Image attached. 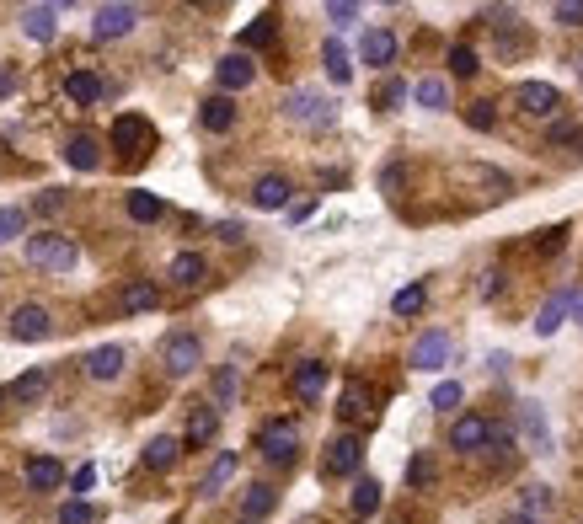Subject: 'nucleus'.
I'll return each instance as SVG.
<instances>
[{
  "mask_svg": "<svg viewBox=\"0 0 583 524\" xmlns=\"http://www.w3.org/2000/svg\"><path fill=\"white\" fill-rule=\"evenodd\" d=\"M22 257L33 262V268H49V273H70L75 262H81V246L70 236H59V230H38V236H27Z\"/></svg>",
  "mask_w": 583,
  "mask_h": 524,
  "instance_id": "1",
  "label": "nucleus"
},
{
  "mask_svg": "<svg viewBox=\"0 0 583 524\" xmlns=\"http://www.w3.org/2000/svg\"><path fill=\"white\" fill-rule=\"evenodd\" d=\"M257 455L268 460V466H295L300 455V423L295 418H268L263 428H257Z\"/></svg>",
  "mask_w": 583,
  "mask_h": 524,
  "instance_id": "2",
  "label": "nucleus"
},
{
  "mask_svg": "<svg viewBox=\"0 0 583 524\" xmlns=\"http://www.w3.org/2000/svg\"><path fill=\"white\" fill-rule=\"evenodd\" d=\"M284 118L289 123H305V129H327V123L337 118V102L321 97V91H311V86H295L284 97Z\"/></svg>",
  "mask_w": 583,
  "mask_h": 524,
  "instance_id": "3",
  "label": "nucleus"
},
{
  "mask_svg": "<svg viewBox=\"0 0 583 524\" xmlns=\"http://www.w3.org/2000/svg\"><path fill=\"white\" fill-rule=\"evenodd\" d=\"M113 150L124 161H145L150 150H156V129H150V118H140V113L113 118Z\"/></svg>",
  "mask_w": 583,
  "mask_h": 524,
  "instance_id": "4",
  "label": "nucleus"
},
{
  "mask_svg": "<svg viewBox=\"0 0 583 524\" xmlns=\"http://www.w3.org/2000/svg\"><path fill=\"white\" fill-rule=\"evenodd\" d=\"M498 418H487V412H460V418L450 423V450L455 455H482L487 439H493Z\"/></svg>",
  "mask_w": 583,
  "mask_h": 524,
  "instance_id": "5",
  "label": "nucleus"
},
{
  "mask_svg": "<svg viewBox=\"0 0 583 524\" xmlns=\"http://www.w3.org/2000/svg\"><path fill=\"white\" fill-rule=\"evenodd\" d=\"M450 359H455V337H450V332H423L418 343L407 348V369H418V375L450 369Z\"/></svg>",
  "mask_w": 583,
  "mask_h": 524,
  "instance_id": "6",
  "label": "nucleus"
},
{
  "mask_svg": "<svg viewBox=\"0 0 583 524\" xmlns=\"http://www.w3.org/2000/svg\"><path fill=\"white\" fill-rule=\"evenodd\" d=\"M161 364H166V375L172 380H188L198 364H204V343H198L193 332H172L161 343Z\"/></svg>",
  "mask_w": 583,
  "mask_h": 524,
  "instance_id": "7",
  "label": "nucleus"
},
{
  "mask_svg": "<svg viewBox=\"0 0 583 524\" xmlns=\"http://www.w3.org/2000/svg\"><path fill=\"white\" fill-rule=\"evenodd\" d=\"M509 102H514L519 113H525V118L535 123V118H557V107H562V91L551 86V81H519Z\"/></svg>",
  "mask_w": 583,
  "mask_h": 524,
  "instance_id": "8",
  "label": "nucleus"
},
{
  "mask_svg": "<svg viewBox=\"0 0 583 524\" xmlns=\"http://www.w3.org/2000/svg\"><path fill=\"white\" fill-rule=\"evenodd\" d=\"M364 466V439L359 434H337L321 455V476H359Z\"/></svg>",
  "mask_w": 583,
  "mask_h": 524,
  "instance_id": "9",
  "label": "nucleus"
},
{
  "mask_svg": "<svg viewBox=\"0 0 583 524\" xmlns=\"http://www.w3.org/2000/svg\"><path fill=\"white\" fill-rule=\"evenodd\" d=\"M6 332L17 337V343H49V337H54V316L43 311V305H17L11 321H6Z\"/></svg>",
  "mask_w": 583,
  "mask_h": 524,
  "instance_id": "10",
  "label": "nucleus"
},
{
  "mask_svg": "<svg viewBox=\"0 0 583 524\" xmlns=\"http://www.w3.org/2000/svg\"><path fill=\"white\" fill-rule=\"evenodd\" d=\"M327 380H332L327 359H300L295 369H289V391H295L305 407H311V402H321V391H327Z\"/></svg>",
  "mask_w": 583,
  "mask_h": 524,
  "instance_id": "11",
  "label": "nucleus"
},
{
  "mask_svg": "<svg viewBox=\"0 0 583 524\" xmlns=\"http://www.w3.org/2000/svg\"><path fill=\"white\" fill-rule=\"evenodd\" d=\"M140 27V6H97L91 11V38H124Z\"/></svg>",
  "mask_w": 583,
  "mask_h": 524,
  "instance_id": "12",
  "label": "nucleus"
},
{
  "mask_svg": "<svg viewBox=\"0 0 583 524\" xmlns=\"http://www.w3.org/2000/svg\"><path fill=\"white\" fill-rule=\"evenodd\" d=\"M551 508H557V492H551L546 482H530V487H519V492H514L509 514L530 519V524H546V519H551Z\"/></svg>",
  "mask_w": 583,
  "mask_h": 524,
  "instance_id": "13",
  "label": "nucleus"
},
{
  "mask_svg": "<svg viewBox=\"0 0 583 524\" xmlns=\"http://www.w3.org/2000/svg\"><path fill=\"white\" fill-rule=\"evenodd\" d=\"M214 81H220V97H236V91H247L257 81V65H252V54H225L220 65H214Z\"/></svg>",
  "mask_w": 583,
  "mask_h": 524,
  "instance_id": "14",
  "label": "nucleus"
},
{
  "mask_svg": "<svg viewBox=\"0 0 583 524\" xmlns=\"http://www.w3.org/2000/svg\"><path fill=\"white\" fill-rule=\"evenodd\" d=\"M396 49H402V43H396L391 27H370V33H364V43H359V65L391 70V65H396Z\"/></svg>",
  "mask_w": 583,
  "mask_h": 524,
  "instance_id": "15",
  "label": "nucleus"
},
{
  "mask_svg": "<svg viewBox=\"0 0 583 524\" xmlns=\"http://www.w3.org/2000/svg\"><path fill=\"white\" fill-rule=\"evenodd\" d=\"M519 439H525V450H530V455H551V450H557V444H551V423H546V412L535 407V402L519 407Z\"/></svg>",
  "mask_w": 583,
  "mask_h": 524,
  "instance_id": "16",
  "label": "nucleus"
},
{
  "mask_svg": "<svg viewBox=\"0 0 583 524\" xmlns=\"http://www.w3.org/2000/svg\"><path fill=\"white\" fill-rule=\"evenodd\" d=\"M124 364H129V353L118 348V343H102V348H91L81 369H86V380H118L124 375Z\"/></svg>",
  "mask_w": 583,
  "mask_h": 524,
  "instance_id": "17",
  "label": "nucleus"
},
{
  "mask_svg": "<svg viewBox=\"0 0 583 524\" xmlns=\"http://www.w3.org/2000/svg\"><path fill=\"white\" fill-rule=\"evenodd\" d=\"M289 193H295V182H289L284 172H268L252 182V209H289Z\"/></svg>",
  "mask_w": 583,
  "mask_h": 524,
  "instance_id": "18",
  "label": "nucleus"
},
{
  "mask_svg": "<svg viewBox=\"0 0 583 524\" xmlns=\"http://www.w3.org/2000/svg\"><path fill=\"white\" fill-rule=\"evenodd\" d=\"M220 439V412L214 407H193L188 412V428H182V450H204V444Z\"/></svg>",
  "mask_w": 583,
  "mask_h": 524,
  "instance_id": "19",
  "label": "nucleus"
},
{
  "mask_svg": "<svg viewBox=\"0 0 583 524\" xmlns=\"http://www.w3.org/2000/svg\"><path fill=\"white\" fill-rule=\"evenodd\" d=\"M198 123H204V134H230L236 129V97H204L198 102Z\"/></svg>",
  "mask_w": 583,
  "mask_h": 524,
  "instance_id": "20",
  "label": "nucleus"
},
{
  "mask_svg": "<svg viewBox=\"0 0 583 524\" xmlns=\"http://www.w3.org/2000/svg\"><path fill=\"white\" fill-rule=\"evenodd\" d=\"M236 466H241V455L236 450H220V455H214V466L204 471V476H198V498H220V492L230 487V476H236Z\"/></svg>",
  "mask_w": 583,
  "mask_h": 524,
  "instance_id": "21",
  "label": "nucleus"
},
{
  "mask_svg": "<svg viewBox=\"0 0 583 524\" xmlns=\"http://www.w3.org/2000/svg\"><path fill=\"white\" fill-rule=\"evenodd\" d=\"M22 482H27V492H59L65 487V466H59L54 455H33L22 471Z\"/></svg>",
  "mask_w": 583,
  "mask_h": 524,
  "instance_id": "22",
  "label": "nucleus"
},
{
  "mask_svg": "<svg viewBox=\"0 0 583 524\" xmlns=\"http://www.w3.org/2000/svg\"><path fill=\"white\" fill-rule=\"evenodd\" d=\"M65 97H70L75 107H97V102L107 97V86H102L97 70H70V75H65Z\"/></svg>",
  "mask_w": 583,
  "mask_h": 524,
  "instance_id": "23",
  "label": "nucleus"
},
{
  "mask_svg": "<svg viewBox=\"0 0 583 524\" xmlns=\"http://www.w3.org/2000/svg\"><path fill=\"white\" fill-rule=\"evenodd\" d=\"M65 161L75 166V172H97V166H102V140H97V134H70V140H65Z\"/></svg>",
  "mask_w": 583,
  "mask_h": 524,
  "instance_id": "24",
  "label": "nucleus"
},
{
  "mask_svg": "<svg viewBox=\"0 0 583 524\" xmlns=\"http://www.w3.org/2000/svg\"><path fill=\"white\" fill-rule=\"evenodd\" d=\"M567 311H573V289L551 295L541 311H535V337H557V332H562V321H567Z\"/></svg>",
  "mask_w": 583,
  "mask_h": 524,
  "instance_id": "25",
  "label": "nucleus"
},
{
  "mask_svg": "<svg viewBox=\"0 0 583 524\" xmlns=\"http://www.w3.org/2000/svg\"><path fill=\"white\" fill-rule=\"evenodd\" d=\"M166 279H172L177 289H198V284L209 279V262L198 257V252H177V257H172V268H166Z\"/></svg>",
  "mask_w": 583,
  "mask_h": 524,
  "instance_id": "26",
  "label": "nucleus"
},
{
  "mask_svg": "<svg viewBox=\"0 0 583 524\" xmlns=\"http://www.w3.org/2000/svg\"><path fill=\"white\" fill-rule=\"evenodd\" d=\"M140 460H145V471H156V476H161V471H172L177 460H182V439H172V434H156V439L145 444V455H140Z\"/></svg>",
  "mask_w": 583,
  "mask_h": 524,
  "instance_id": "27",
  "label": "nucleus"
},
{
  "mask_svg": "<svg viewBox=\"0 0 583 524\" xmlns=\"http://www.w3.org/2000/svg\"><path fill=\"white\" fill-rule=\"evenodd\" d=\"M321 65H327V81H332V86H348V81H354V59H348L343 38H327V43H321Z\"/></svg>",
  "mask_w": 583,
  "mask_h": 524,
  "instance_id": "28",
  "label": "nucleus"
},
{
  "mask_svg": "<svg viewBox=\"0 0 583 524\" xmlns=\"http://www.w3.org/2000/svg\"><path fill=\"white\" fill-rule=\"evenodd\" d=\"M22 33L33 43H49L59 33V6H27L22 11Z\"/></svg>",
  "mask_w": 583,
  "mask_h": 524,
  "instance_id": "29",
  "label": "nucleus"
},
{
  "mask_svg": "<svg viewBox=\"0 0 583 524\" xmlns=\"http://www.w3.org/2000/svg\"><path fill=\"white\" fill-rule=\"evenodd\" d=\"M273 508H279V492H273L268 482H252V487H247V498H241V524H257V519H268Z\"/></svg>",
  "mask_w": 583,
  "mask_h": 524,
  "instance_id": "30",
  "label": "nucleus"
},
{
  "mask_svg": "<svg viewBox=\"0 0 583 524\" xmlns=\"http://www.w3.org/2000/svg\"><path fill=\"white\" fill-rule=\"evenodd\" d=\"M370 385H364V380H348L343 385V402H337V418H343V423H359V418H370Z\"/></svg>",
  "mask_w": 583,
  "mask_h": 524,
  "instance_id": "31",
  "label": "nucleus"
},
{
  "mask_svg": "<svg viewBox=\"0 0 583 524\" xmlns=\"http://www.w3.org/2000/svg\"><path fill=\"white\" fill-rule=\"evenodd\" d=\"M118 305H124V316H145V311H156V305H161V289L150 279H134L124 295H118Z\"/></svg>",
  "mask_w": 583,
  "mask_h": 524,
  "instance_id": "32",
  "label": "nucleus"
},
{
  "mask_svg": "<svg viewBox=\"0 0 583 524\" xmlns=\"http://www.w3.org/2000/svg\"><path fill=\"white\" fill-rule=\"evenodd\" d=\"M273 38H279V11H263V17H257L252 27H241V54H247V49H268V43Z\"/></svg>",
  "mask_w": 583,
  "mask_h": 524,
  "instance_id": "33",
  "label": "nucleus"
},
{
  "mask_svg": "<svg viewBox=\"0 0 583 524\" xmlns=\"http://www.w3.org/2000/svg\"><path fill=\"white\" fill-rule=\"evenodd\" d=\"M124 209H129V220H134V225H156L161 214H166V204H161L156 193H145V188L124 193Z\"/></svg>",
  "mask_w": 583,
  "mask_h": 524,
  "instance_id": "34",
  "label": "nucleus"
},
{
  "mask_svg": "<svg viewBox=\"0 0 583 524\" xmlns=\"http://www.w3.org/2000/svg\"><path fill=\"white\" fill-rule=\"evenodd\" d=\"M412 97H418V107H428V113H444V107H450V81H444V75H423V81L412 86Z\"/></svg>",
  "mask_w": 583,
  "mask_h": 524,
  "instance_id": "35",
  "label": "nucleus"
},
{
  "mask_svg": "<svg viewBox=\"0 0 583 524\" xmlns=\"http://www.w3.org/2000/svg\"><path fill=\"white\" fill-rule=\"evenodd\" d=\"M348 508H354V519L380 514V482L375 476H354V498H348Z\"/></svg>",
  "mask_w": 583,
  "mask_h": 524,
  "instance_id": "36",
  "label": "nucleus"
},
{
  "mask_svg": "<svg viewBox=\"0 0 583 524\" xmlns=\"http://www.w3.org/2000/svg\"><path fill=\"white\" fill-rule=\"evenodd\" d=\"M43 391H49V369H27V375L11 380V391H6V396H11V402H22V407H27V402H38Z\"/></svg>",
  "mask_w": 583,
  "mask_h": 524,
  "instance_id": "37",
  "label": "nucleus"
},
{
  "mask_svg": "<svg viewBox=\"0 0 583 524\" xmlns=\"http://www.w3.org/2000/svg\"><path fill=\"white\" fill-rule=\"evenodd\" d=\"M236 391H241V375H236V364H220L214 369V412H225V407H236Z\"/></svg>",
  "mask_w": 583,
  "mask_h": 524,
  "instance_id": "38",
  "label": "nucleus"
},
{
  "mask_svg": "<svg viewBox=\"0 0 583 524\" xmlns=\"http://www.w3.org/2000/svg\"><path fill=\"white\" fill-rule=\"evenodd\" d=\"M477 70H482L477 49H471V43H450V75H455V81H471Z\"/></svg>",
  "mask_w": 583,
  "mask_h": 524,
  "instance_id": "39",
  "label": "nucleus"
},
{
  "mask_svg": "<svg viewBox=\"0 0 583 524\" xmlns=\"http://www.w3.org/2000/svg\"><path fill=\"white\" fill-rule=\"evenodd\" d=\"M466 129H477V134H487V129H498V107L487 102V97H477V102H466Z\"/></svg>",
  "mask_w": 583,
  "mask_h": 524,
  "instance_id": "40",
  "label": "nucleus"
},
{
  "mask_svg": "<svg viewBox=\"0 0 583 524\" xmlns=\"http://www.w3.org/2000/svg\"><path fill=\"white\" fill-rule=\"evenodd\" d=\"M428 305V289L423 284H407V289H396L391 295V316H418Z\"/></svg>",
  "mask_w": 583,
  "mask_h": 524,
  "instance_id": "41",
  "label": "nucleus"
},
{
  "mask_svg": "<svg viewBox=\"0 0 583 524\" xmlns=\"http://www.w3.org/2000/svg\"><path fill=\"white\" fill-rule=\"evenodd\" d=\"M17 236H27V209L6 204V209H0V246H6V241H17Z\"/></svg>",
  "mask_w": 583,
  "mask_h": 524,
  "instance_id": "42",
  "label": "nucleus"
},
{
  "mask_svg": "<svg viewBox=\"0 0 583 524\" xmlns=\"http://www.w3.org/2000/svg\"><path fill=\"white\" fill-rule=\"evenodd\" d=\"M402 102H407V81H396V75H391V81H380V91H375V107H380V113H396Z\"/></svg>",
  "mask_w": 583,
  "mask_h": 524,
  "instance_id": "43",
  "label": "nucleus"
},
{
  "mask_svg": "<svg viewBox=\"0 0 583 524\" xmlns=\"http://www.w3.org/2000/svg\"><path fill=\"white\" fill-rule=\"evenodd\" d=\"M428 482H434V455L418 450V455L407 460V487H428Z\"/></svg>",
  "mask_w": 583,
  "mask_h": 524,
  "instance_id": "44",
  "label": "nucleus"
},
{
  "mask_svg": "<svg viewBox=\"0 0 583 524\" xmlns=\"http://www.w3.org/2000/svg\"><path fill=\"white\" fill-rule=\"evenodd\" d=\"M59 524H97V508H91L86 498H70L65 508H59Z\"/></svg>",
  "mask_w": 583,
  "mask_h": 524,
  "instance_id": "45",
  "label": "nucleus"
},
{
  "mask_svg": "<svg viewBox=\"0 0 583 524\" xmlns=\"http://www.w3.org/2000/svg\"><path fill=\"white\" fill-rule=\"evenodd\" d=\"M364 17V6H354V0H332V6H327V22L332 27H354Z\"/></svg>",
  "mask_w": 583,
  "mask_h": 524,
  "instance_id": "46",
  "label": "nucleus"
},
{
  "mask_svg": "<svg viewBox=\"0 0 583 524\" xmlns=\"http://www.w3.org/2000/svg\"><path fill=\"white\" fill-rule=\"evenodd\" d=\"M460 396H466V391H460V380H439V385H434V412L460 407Z\"/></svg>",
  "mask_w": 583,
  "mask_h": 524,
  "instance_id": "47",
  "label": "nucleus"
},
{
  "mask_svg": "<svg viewBox=\"0 0 583 524\" xmlns=\"http://www.w3.org/2000/svg\"><path fill=\"white\" fill-rule=\"evenodd\" d=\"M562 27H583V0H557V11H551Z\"/></svg>",
  "mask_w": 583,
  "mask_h": 524,
  "instance_id": "48",
  "label": "nucleus"
},
{
  "mask_svg": "<svg viewBox=\"0 0 583 524\" xmlns=\"http://www.w3.org/2000/svg\"><path fill=\"white\" fill-rule=\"evenodd\" d=\"M91 487H97V466H81V471L70 476V492H75V498H86Z\"/></svg>",
  "mask_w": 583,
  "mask_h": 524,
  "instance_id": "49",
  "label": "nucleus"
},
{
  "mask_svg": "<svg viewBox=\"0 0 583 524\" xmlns=\"http://www.w3.org/2000/svg\"><path fill=\"white\" fill-rule=\"evenodd\" d=\"M503 279H509V273H503V268L482 273V295H487V300H493V295H503Z\"/></svg>",
  "mask_w": 583,
  "mask_h": 524,
  "instance_id": "50",
  "label": "nucleus"
},
{
  "mask_svg": "<svg viewBox=\"0 0 583 524\" xmlns=\"http://www.w3.org/2000/svg\"><path fill=\"white\" fill-rule=\"evenodd\" d=\"M59 204H65V193H59V188H49V193H38V214H54Z\"/></svg>",
  "mask_w": 583,
  "mask_h": 524,
  "instance_id": "51",
  "label": "nucleus"
},
{
  "mask_svg": "<svg viewBox=\"0 0 583 524\" xmlns=\"http://www.w3.org/2000/svg\"><path fill=\"white\" fill-rule=\"evenodd\" d=\"M247 230H241V220H220V241H241Z\"/></svg>",
  "mask_w": 583,
  "mask_h": 524,
  "instance_id": "52",
  "label": "nucleus"
},
{
  "mask_svg": "<svg viewBox=\"0 0 583 524\" xmlns=\"http://www.w3.org/2000/svg\"><path fill=\"white\" fill-rule=\"evenodd\" d=\"M311 214H316V204H295V209H289V220H295V225H305V220H311Z\"/></svg>",
  "mask_w": 583,
  "mask_h": 524,
  "instance_id": "53",
  "label": "nucleus"
},
{
  "mask_svg": "<svg viewBox=\"0 0 583 524\" xmlns=\"http://www.w3.org/2000/svg\"><path fill=\"white\" fill-rule=\"evenodd\" d=\"M11 86H17V70H0V97H6Z\"/></svg>",
  "mask_w": 583,
  "mask_h": 524,
  "instance_id": "54",
  "label": "nucleus"
},
{
  "mask_svg": "<svg viewBox=\"0 0 583 524\" xmlns=\"http://www.w3.org/2000/svg\"><path fill=\"white\" fill-rule=\"evenodd\" d=\"M567 316H573L578 327H583V289H578V295H573V311H567Z\"/></svg>",
  "mask_w": 583,
  "mask_h": 524,
  "instance_id": "55",
  "label": "nucleus"
},
{
  "mask_svg": "<svg viewBox=\"0 0 583 524\" xmlns=\"http://www.w3.org/2000/svg\"><path fill=\"white\" fill-rule=\"evenodd\" d=\"M498 524H530V519H519V514H503Z\"/></svg>",
  "mask_w": 583,
  "mask_h": 524,
  "instance_id": "56",
  "label": "nucleus"
},
{
  "mask_svg": "<svg viewBox=\"0 0 583 524\" xmlns=\"http://www.w3.org/2000/svg\"><path fill=\"white\" fill-rule=\"evenodd\" d=\"M578 75H583V59H578Z\"/></svg>",
  "mask_w": 583,
  "mask_h": 524,
  "instance_id": "57",
  "label": "nucleus"
},
{
  "mask_svg": "<svg viewBox=\"0 0 583 524\" xmlns=\"http://www.w3.org/2000/svg\"><path fill=\"white\" fill-rule=\"evenodd\" d=\"M0 402H6V391H0Z\"/></svg>",
  "mask_w": 583,
  "mask_h": 524,
  "instance_id": "58",
  "label": "nucleus"
},
{
  "mask_svg": "<svg viewBox=\"0 0 583 524\" xmlns=\"http://www.w3.org/2000/svg\"><path fill=\"white\" fill-rule=\"evenodd\" d=\"M396 524H402V519H396Z\"/></svg>",
  "mask_w": 583,
  "mask_h": 524,
  "instance_id": "59",
  "label": "nucleus"
}]
</instances>
